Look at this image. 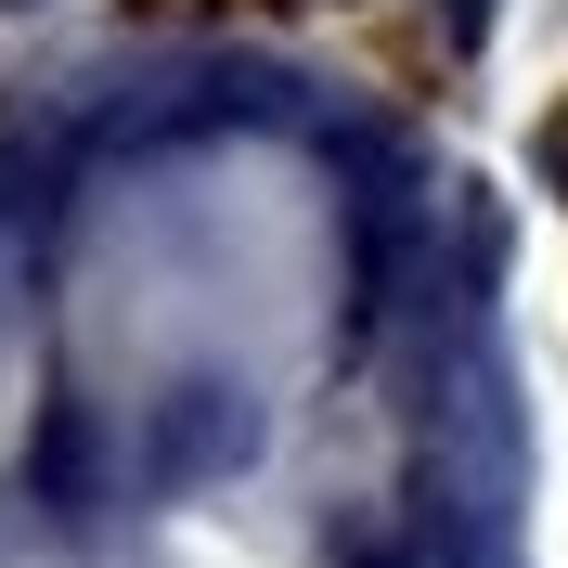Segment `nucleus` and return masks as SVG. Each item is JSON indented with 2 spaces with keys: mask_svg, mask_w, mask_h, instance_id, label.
I'll return each mask as SVG.
<instances>
[{
  "mask_svg": "<svg viewBox=\"0 0 568 568\" xmlns=\"http://www.w3.org/2000/svg\"><path fill=\"white\" fill-rule=\"evenodd\" d=\"M556 194H568V130H556Z\"/></svg>",
  "mask_w": 568,
  "mask_h": 568,
  "instance_id": "20e7f679",
  "label": "nucleus"
},
{
  "mask_svg": "<svg viewBox=\"0 0 568 568\" xmlns=\"http://www.w3.org/2000/svg\"><path fill=\"white\" fill-rule=\"evenodd\" d=\"M491 39V0H453V52H478Z\"/></svg>",
  "mask_w": 568,
  "mask_h": 568,
  "instance_id": "7ed1b4c3",
  "label": "nucleus"
},
{
  "mask_svg": "<svg viewBox=\"0 0 568 568\" xmlns=\"http://www.w3.org/2000/svg\"><path fill=\"white\" fill-rule=\"evenodd\" d=\"M78 465H91V426H78V400L52 426H39V478H52V504H78Z\"/></svg>",
  "mask_w": 568,
  "mask_h": 568,
  "instance_id": "f03ea898",
  "label": "nucleus"
},
{
  "mask_svg": "<svg viewBox=\"0 0 568 568\" xmlns=\"http://www.w3.org/2000/svg\"><path fill=\"white\" fill-rule=\"evenodd\" d=\"M258 426L233 414L220 388H181V414H169V439H155V478H194V465H220V453H246Z\"/></svg>",
  "mask_w": 568,
  "mask_h": 568,
  "instance_id": "f257e3e1",
  "label": "nucleus"
}]
</instances>
